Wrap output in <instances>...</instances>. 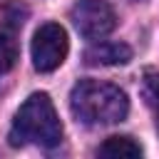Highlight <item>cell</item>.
<instances>
[{
    "label": "cell",
    "mask_w": 159,
    "mask_h": 159,
    "mask_svg": "<svg viewBox=\"0 0 159 159\" xmlns=\"http://www.w3.org/2000/svg\"><path fill=\"white\" fill-rule=\"evenodd\" d=\"M70 17L77 32L87 40H102L117 27V15L107 0H77Z\"/></svg>",
    "instance_id": "cell-4"
},
{
    "label": "cell",
    "mask_w": 159,
    "mask_h": 159,
    "mask_svg": "<svg viewBox=\"0 0 159 159\" xmlns=\"http://www.w3.org/2000/svg\"><path fill=\"white\" fill-rule=\"evenodd\" d=\"M97 157H104V159H139L142 147L132 137H109L97 149Z\"/></svg>",
    "instance_id": "cell-6"
},
{
    "label": "cell",
    "mask_w": 159,
    "mask_h": 159,
    "mask_svg": "<svg viewBox=\"0 0 159 159\" xmlns=\"http://www.w3.org/2000/svg\"><path fill=\"white\" fill-rule=\"evenodd\" d=\"M142 97L149 107L159 109V70H147L142 77Z\"/></svg>",
    "instance_id": "cell-8"
},
{
    "label": "cell",
    "mask_w": 159,
    "mask_h": 159,
    "mask_svg": "<svg viewBox=\"0 0 159 159\" xmlns=\"http://www.w3.org/2000/svg\"><path fill=\"white\" fill-rule=\"evenodd\" d=\"M132 60V47L124 42H94L84 50V65L89 67H114V65H127Z\"/></svg>",
    "instance_id": "cell-5"
},
{
    "label": "cell",
    "mask_w": 159,
    "mask_h": 159,
    "mask_svg": "<svg viewBox=\"0 0 159 159\" xmlns=\"http://www.w3.org/2000/svg\"><path fill=\"white\" fill-rule=\"evenodd\" d=\"M10 144L22 147L27 142L40 144V147H57L62 142V122L55 112L52 99L45 92L30 94L22 107L17 109L12 127H10Z\"/></svg>",
    "instance_id": "cell-2"
},
{
    "label": "cell",
    "mask_w": 159,
    "mask_h": 159,
    "mask_svg": "<svg viewBox=\"0 0 159 159\" xmlns=\"http://www.w3.org/2000/svg\"><path fill=\"white\" fill-rule=\"evenodd\" d=\"M70 109L82 124H117L129 114V99L112 82L80 80L70 92Z\"/></svg>",
    "instance_id": "cell-1"
},
{
    "label": "cell",
    "mask_w": 159,
    "mask_h": 159,
    "mask_svg": "<svg viewBox=\"0 0 159 159\" xmlns=\"http://www.w3.org/2000/svg\"><path fill=\"white\" fill-rule=\"evenodd\" d=\"M67 50H70V40H67V32L62 25H57V22L40 25L32 37V47H30L35 70L37 72H55L65 62Z\"/></svg>",
    "instance_id": "cell-3"
},
{
    "label": "cell",
    "mask_w": 159,
    "mask_h": 159,
    "mask_svg": "<svg viewBox=\"0 0 159 159\" xmlns=\"http://www.w3.org/2000/svg\"><path fill=\"white\" fill-rule=\"evenodd\" d=\"M17 55H20V47H17V40H15V25H0V75L10 72L17 62Z\"/></svg>",
    "instance_id": "cell-7"
}]
</instances>
